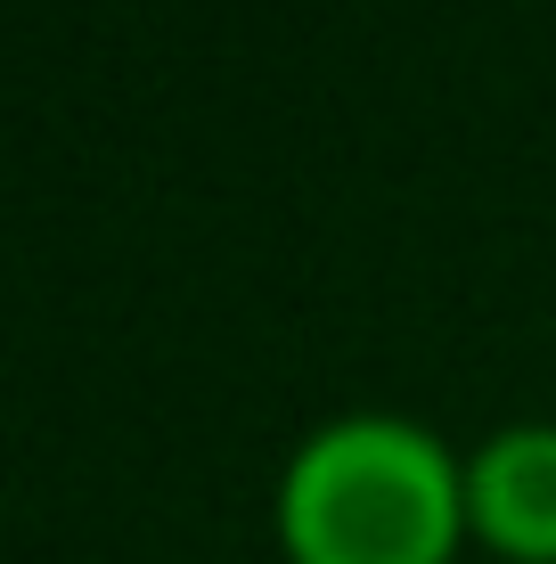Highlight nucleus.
<instances>
[{"mask_svg": "<svg viewBox=\"0 0 556 564\" xmlns=\"http://www.w3.org/2000/svg\"><path fill=\"white\" fill-rule=\"evenodd\" d=\"M467 532V466L417 417L360 410L319 425L279 482L295 564H450Z\"/></svg>", "mask_w": 556, "mask_h": 564, "instance_id": "obj_1", "label": "nucleus"}, {"mask_svg": "<svg viewBox=\"0 0 556 564\" xmlns=\"http://www.w3.org/2000/svg\"><path fill=\"white\" fill-rule=\"evenodd\" d=\"M467 532L508 564H556V425H508L467 458Z\"/></svg>", "mask_w": 556, "mask_h": 564, "instance_id": "obj_2", "label": "nucleus"}]
</instances>
